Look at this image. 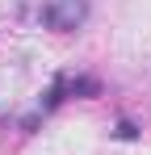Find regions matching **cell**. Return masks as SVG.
<instances>
[{
	"label": "cell",
	"instance_id": "obj_2",
	"mask_svg": "<svg viewBox=\"0 0 151 155\" xmlns=\"http://www.w3.org/2000/svg\"><path fill=\"white\" fill-rule=\"evenodd\" d=\"M118 138H126V143H130V138H139V130L130 126V122H122V126H118Z\"/></svg>",
	"mask_w": 151,
	"mask_h": 155
},
{
	"label": "cell",
	"instance_id": "obj_1",
	"mask_svg": "<svg viewBox=\"0 0 151 155\" xmlns=\"http://www.w3.org/2000/svg\"><path fill=\"white\" fill-rule=\"evenodd\" d=\"M42 25L46 29H80L84 21H88V0H46L42 4Z\"/></svg>",
	"mask_w": 151,
	"mask_h": 155
}]
</instances>
